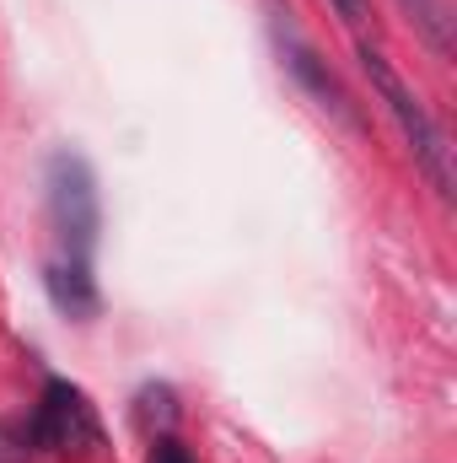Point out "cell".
<instances>
[{
    "label": "cell",
    "instance_id": "6da1fadb",
    "mask_svg": "<svg viewBox=\"0 0 457 463\" xmlns=\"http://www.w3.org/2000/svg\"><path fill=\"white\" fill-rule=\"evenodd\" d=\"M355 60H360V71H366V81H371L377 103H382V109H387V118L398 124V135H404L409 156H415V162H420V173L431 178V189H436L442 200H452V189H457V178H452V146H447V135H442L436 114L415 98V87L393 71V60H387L382 49H371L366 38L355 43Z\"/></svg>",
    "mask_w": 457,
    "mask_h": 463
},
{
    "label": "cell",
    "instance_id": "7a4b0ae2",
    "mask_svg": "<svg viewBox=\"0 0 457 463\" xmlns=\"http://www.w3.org/2000/svg\"><path fill=\"white\" fill-rule=\"evenodd\" d=\"M49 222L60 237V253H76V259H92L98 248V178L92 167L76 156V151H54L49 156Z\"/></svg>",
    "mask_w": 457,
    "mask_h": 463
},
{
    "label": "cell",
    "instance_id": "3957f363",
    "mask_svg": "<svg viewBox=\"0 0 457 463\" xmlns=\"http://www.w3.org/2000/svg\"><path fill=\"white\" fill-rule=\"evenodd\" d=\"M27 442L43 448V453H98L103 448V420L98 410L87 404V393L65 377H49L43 399H38V415L27 426Z\"/></svg>",
    "mask_w": 457,
    "mask_h": 463
},
{
    "label": "cell",
    "instance_id": "277c9868",
    "mask_svg": "<svg viewBox=\"0 0 457 463\" xmlns=\"http://www.w3.org/2000/svg\"><path fill=\"white\" fill-rule=\"evenodd\" d=\"M43 291L65 318H92L98 313V280H92V259L76 253H49L43 264Z\"/></svg>",
    "mask_w": 457,
    "mask_h": 463
},
{
    "label": "cell",
    "instance_id": "5b68a950",
    "mask_svg": "<svg viewBox=\"0 0 457 463\" xmlns=\"http://www.w3.org/2000/svg\"><path fill=\"white\" fill-rule=\"evenodd\" d=\"M280 49H285V65H291V71L312 87V98H318L329 114L340 118V124H350V129H355L360 118H355V109H350V92L334 81V71H329V65H323V60H318L302 38H296V33H280Z\"/></svg>",
    "mask_w": 457,
    "mask_h": 463
},
{
    "label": "cell",
    "instance_id": "8992f818",
    "mask_svg": "<svg viewBox=\"0 0 457 463\" xmlns=\"http://www.w3.org/2000/svg\"><path fill=\"white\" fill-rule=\"evenodd\" d=\"M404 11H409V22L420 27V38L447 60L452 54V11H447V0H398Z\"/></svg>",
    "mask_w": 457,
    "mask_h": 463
},
{
    "label": "cell",
    "instance_id": "52a82bcc",
    "mask_svg": "<svg viewBox=\"0 0 457 463\" xmlns=\"http://www.w3.org/2000/svg\"><path fill=\"white\" fill-rule=\"evenodd\" d=\"M151 415H156V426H173L178 410H173V393L167 388H145L140 393V420H151Z\"/></svg>",
    "mask_w": 457,
    "mask_h": 463
},
{
    "label": "cell",
    "instance_id": "ba28073f",
    "mask_svg": "<svg viewBox=\"0 0 457 463\" xmlns=\"http://www.w3.org/2000/svg\"><path fill=\"white\" fill-rule=\"evenodd\" d=\"M329 11L340 16L350 33H366L371 27V0H329Z\"/></svg>",
    "mask_w": 457,
    "mask_h": 463
},
{
    "label": "cell",
    "instance_id": "9c48e42d",
    "mask_svg": "<svg viewBox=\"0 0 457 463\" xmlns=\"http://www.w3.org/2000/svg\"><path fill=\"white\" fill-rule=\"evenodd\" d=\"M27 453H33L27 431H16L11 420H0V463H27Z\"/></svg>",
    "mask_w": 457,
    "mask_h": 463
},
{
    "label": "cell",
    "instance_id": "30bf717a",
    "mask_svg": "<svg viewBox=\"0 0 457 463\" xmlns=\"http://www.w3.org/2000/svg\"><path fill=\"white\" fill-rule=\"evenodd\" d=\"M151 463H194V458H189V448H183L178 437H156V448H151Z\"/></svg>",
    "mask_w": 457,
    "mask_h": 463
}]
</instances>
